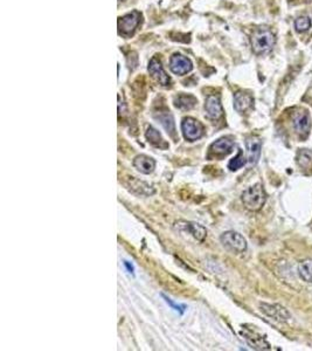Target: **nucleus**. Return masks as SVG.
<instances>
[{
	"label": "nucleus",
	"instance_id": "nucleus-3",
	"mask_svg": "<svg viewBox=\"0 0 312 351\" xmlns=\"http://www.w3.org/2000/svg\"><path fill=\"white\" fill-rule=\"evenodd\" d=\"M220 241L227 250L234 253H243L247 250V241L240 233L234 231L224 232L220 236Z\"/></svg>",
	"mask_w": 312,
	"mask_h": 351
},
{
	"label": "nucleus",
	"instance_id": "nucleus-24",
	"mask_svg": "<svg viewBox=\"0 0 312 351\" xmlns=\"http://www.w3.org/2000/svg\"><path fill=\"white\" fill-rule=\"evenodd\" d=\"M311 27V19L309 17H299L294 20V28L297 32H306Z\"/></svg>",
	"mask_w": 312,
	"mask_h": 351
},
{
	"label": "nucleus",
	"instance_id": "nucleus-18",
	"mask_svg": "<svg viewBox=\"0 0 312 351\" xmlns=\"http://www.w3.org/2000/svg\"><path fill=\"white\" fill-rule=\"evenodd\" d=\"M184 224H185V226H184L185 230L187 231L188 233H191L197 240L202 241V240L206 238L207 231L203 226H201L199 224H195V222H184Z\"/></svg>",
	"mask_w": 312,
	"mask_h": 351
},
{
	"label": "nucleus",
	"instance_id": "nucleus-16",
	"mask_svg": "<svg viewBox=\"0 0 312 351\" xmlns=\"http://www.w3.org/2000/svg\"><path fill=\"white\" fill-rule=\"evenodd\" d=\"M246 336V339L248 341L254 349H259V350H268L270 349V345L265 341V338L263 336H258L256 333H254L253 332H248L247 333H244Z\"/></svg>",
	"mask_w": 312,
	"mask_h": 351
},
{
	"label": "nucleus",
	"instance_id": "nucleus-22",
	"mask_svg": "<svg viewBox=\"0 0 312 351\" xmlns=\"http://www.w3.org/2000/svg\"><path fill=\"white\" fill-rule=\"evenodd\" d=\"M145 136H147V139L148 140V142H150L151 144L154 146H163V144H165L162 135H160L159 131L157 130V129H154L153 127L147 128Z\"/></svg>",
	"mask_w": 312,
	"mask_h": 351
},
{
	"label": "nucleus",
	"instance_id": "nucleus-21",
	"mask_svg": "<svg viewBox=\"0 0 312 351\" xmlns=\"http://www.w3.org/2000/svg\"><path fill=\"white\" fill-rule=\"evenodd\" d=\"M174 104H176V107L179 108V109L188 110L192 109V108L197 104V99L191 95H180L176 98Z\"/></svg>",
	"mask_w": 312,
	"mask_h": 351
},
{
	"label": "nucleus",
	"instance_id": "nucleus-8",
	"mask_svg": "<svg viewBox=\"0 0 312 351\" xmlns=\"http://www.w3.org/2000/svg\"><path fill=\"white\" fill-rule=\"evenodd\" d=\"M206 115L211 119H219L223 114L222 105H221L220 98L215 95L208 96L205 103Z\"/></svg>",
	"mask_w": 312,
	"mask_h": 351
},
{
	"label": "nucleus",
	"instance_id": "nucleus-23",
	"mask_svg": "<svg viewBox=\"0 0 312 351\" xmlns=\"http://www.w3.org/2000/svg\"><path fill=\"white\" fill-rule=\"evenodd\" d=\"M246 163H247L246 157L243 156V152L240 150L233 159H230V162L228 163V169L230 171H236V170L241 169L242 166L246 165Z\"/></svg>",
	"mask_w": 312,
	"mask_h": 351
},
{
	"label": "nucleus",
	"instance_id": "nucleus-11",
	"mask_svg": "<svg viewBox=\"0 0 312 351\" xmlns=\"http://www.w3.org/2000/svg\"><path fill=\"white\" fill-rule=\"evenodd\" d=\"M133 166L138 170L141 174L150 175L156 168V160L153 158L147 156V155H139L133 159Z\"/></svg>",
	"mask_w": 312,
	"mask_h": 351
},
{
	"label": "nucleus",
	"instance_id": "nucleus-13",
	"mask_svg": "<svg viewBox=\"0 0 312 351\" xmlns=\"http://www.w3.org/2000/svg\"><path fill=\"white\" fill-rule=\"evenodd\" d=\"M139 22V14L133 12V13L128 14L119 20V29H121L123 33H131L133 29L136 28V26L138 25Z\"/></svg>",
	"mask_w": 312,
	"mask_h": 351
},
{
	"label": "nucleus",
	"instance_id": "nucleus-9",
	"mask_svg": "<svg viewBox=\"0 0 312 351\" xmlns=\"http://www.w3.org/2000/svg\"><path fill=\"white\" fill-rule=\"evenodd\" d=\"M247 154H248V162L250 164H256L258 162L259 156H261L262 143L257 137H250L246 140Z\"/></svg>",
	"mask_w": 312,
	"mask_h": 351
},
{
	"label": "nucleus",
	"instance_id": "nucleus-1",
	"mask_svg": "<svg viewBox=\"0 0 312 351\" xmlns=\"http://www.w3.org/2000/svg\"><path fill=\"white\" fill-rule=\"evenodd\" d=\"M265 200H267V195L261 184H255L248 187L246 191L242 193V201L246 209L249 211H259L263 207Z\"/></svg>",
	"mask_w": 312,
	"mask_h": 351
},
{
	"label": "nucleus",
	"instance_id": "nucleus-2",
	"mask_svg": "<svg viewBox=\"0 0 312 351\" xmlns=\"http://www.w3.org/2000/svg\"><path fill=\"white\" fill-rule=\"evenodd\" d=\"M253 49L256 54L269 53L275 45V37L268 28H258L254 32L252 38Z\"/></svg>",
	"mask_w": 312,
	"mask_h": 351
},
{
	"label": "nucleus",
	"instance_id": "nucleus-20",
	"mask_svg": "<svg viewBox=\"0 0 312 351\" xmlns=\"http://www.w3.org/2000/svg\"><path fill=\"white\" fill-rule=\"evenodd\" d=\"M298 275L303 281L312 283V260H304L298 265Z\"/></svg>",
	"mask_w": 312,
	"mask_h": 351
},
{
	"label": "nucleus",
	"instance_id": "nucleus-4",
	"mask_svg": "<svg viewBox=\"0 0 312 351\" xmlns=\"http://www.w3.org/2000/svg\"><path fill=\"white\" fill-rule=\"evenodd\" d=\"M182 130L184 137L187 140H191V142L201 138L203 135L202 124L197 119L192 118V117H187V118L184 119L182 123Z\"/></svg>",
	"mask_w": 312,
	"mask_h": 351
},
{
	"label": "nucleus",
	"instance_id": "nucleus-17",
	"mask_svg": "<svg viewBox=\"0 0 312 351\" xmlns=\"http://www.w3.org/2000/svg\"><path fill=\"white\" fill-rule=\"evenodd\" d=\"M296 160L300 169L303 170L312 169V151L309 150V149H302V150L297 152Z\"/></svg>",
	"mask_w": 312,
	"mask_h": 351
},
{
	"label": "nucleus",
	"instance_id": "nucleus-10",
	"mask_svg": "<svg viewBox=\"0 0 312 351\" xmlns=\"http://www.w3.org/2000/svg\"><path fill=\"white\" fill-rule=\"evenodd\" d=\"M148 73L159 82L162 86H168L170 84V78L166 75L165 70L163 69L162 63L157 58H152L148 64Z\"/></svg>",
	"mask_w": 312,
	"mask_h": 351
},
{
	"label": "nucleus",
	"instance_id": "nucleus-6",
	"mask_svg": "<svg viewBox=\"0 0 312 351\" xmlns=\"http://www.w3.org/2000/svg\"><path fill=\"white\" fill-rule=\"evenodd\" d=\"M261 310L265 315L278 322H289L291 320L290 312H289L284 307L279 306V304L262 303Z\"/></svg>",
	"mask_w": 312,
	"mask_h": 351
},
{
	"label": "nucleus",
	"instance_id": "nucleus-25",
	"mask_svg": "<svg viewBox=\"0 0 312 351\" xmlns=\"http://www.w3.org/2000/svg\"><path fill=\"white\" fill-rule=\"evenodd\" d=\"M163 297H164L165 302H166V303H167V304H168V306H170L172 309H174V310H176V312H179V314H180V315H183V314H184V312H186V309H187V307H186V306H185V304H179V303H176V302H173V301H172L170 297L165 296V295H164V294H163Z\"/></svg>",
	"mask_w": 312,
	"mask_h": 351
},
{
	"label": "nucleus",
	"instance_id": "nucleus-26",
	"mask_svg": "<svg viewBox=\"0 0 312 351\" xmlns=\"http://www.w3.org/2000/svg\"><path fill=\"white\" fill-rule=\"evenodd\" d=\"M124 266L127 267V269L130 272V273H133V266L130 265L129 261H124Z\"/></svg>",
	"mask_w": 312,
	"mask_h": 351
},
{
	"label": "nucleus",
	"instance_id": "nucleus-15",
	"mask_svg": "<svg viewBox=\"0 0 312 351\" xmlns=\"http://www.w3.org/2000/svg\"><path fill=\"white\" fill-rule=\"evenodd\" d=\"M253 105V98L249 94L238 93L234 96V108L239 113H243Z\"/></svg>",
	"mask_w": 312,
	"mask_h": 351
},
{
	"label": "nucleus",
	"instance_id": "nucleus-5",
	"mask_svg": "<svg viewBox=\"0 0 312 351\" xmlns=\"http://www.w3.org/2000/svg\"><path fill=\"white\" fill-rule=\"evenodd\" d=\"M293 123L296 133L302 138H305L310 133L311 129V117L306 110H298L293 115Z\"/></svg>",
	"mask_w": 312,
	"mask_h": 351
},
{
	"label": "nucleus",
	"instance_id": "nucleus-14",
	"mask_svg": "<svg viewBox=\"0 0 312 351\" xmlns=\"http://www.w3.org/2000/svg\"><path fill=\"white\" fill-rule=\"evenodd\" d=\"M129 189L132 192L137 193V195H151L154 193V190L152 186H150L148 184L144 183V181L136 179L135 177H131L129 179Z\"/></svg>",
	"mask_w": 312,
	"mask_h": 351
},
{
	"label": "nucleus",
	"instance_id": "nucleus-12",
	"mask_svg": "<svg viewBox=\"0 0 312 351\" xmlns=\"http://www.w3.org/2000/svg\"><path fill=\"white\" fill-rule=\"evenodd\" d=\"M234 148V142L227 137L218 139L211 145V151L215 155H228Z\"/></svg>",
	"mask_w": 312,
	"mask_h": 351
},
{
	"label": "nucleus",
	"instance_id": "nucleus-7",
	"mask_svg": "<svg viewBox=\"0 0 312 351\" xmlns=\"http://www.w3.org/2000/svg\"><path fill=\"white\" fill-rule=\"evenodd\" d=\"M170 68L174 74L185 75L187 74L188 72H191L193 67H192L191 61H189L187 58L183 57V55L180 54H174L173 57L171 58Z\"/></svg>",
	"mask_w": 312,
	"mask_h": 351
},
{
	"label": "nucleus",
	"instance_id": "nucleus-19",
	"mask_svg": "<svg viewBox=\"0 0 312 351\" xmlns=\"http://www.w3.org/2000/svg\"><path fill=\"white\" fill-rule=\"evenodd\" d=\"M157 118L159 119L160 124L164 127V129L167 131L171 136H174L176 135V125H174V119L173 116L171 115L170 113H160Z\"/></svg>",
	"mask_w": 312,
	"mask_h": 351
}]
</instances>
